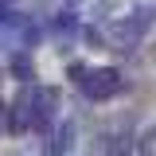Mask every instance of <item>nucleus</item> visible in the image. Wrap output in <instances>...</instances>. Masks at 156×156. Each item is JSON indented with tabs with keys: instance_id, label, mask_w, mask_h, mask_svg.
Returning a JSON list of instances; mask_svg holds the SVG:
<instances>
[{
	"instance_id": "obj_1",
	"label": "nucleus",
	"mask_w": 156,
	"mask_h": 156,
	"mask_svg": "<svg viewBox=\"0 0 156 156\" xmlns=\"http://www.w3.org/2000/svg\"><path fill=\"white\" fill-rule=\"evenodd\" d=\"M82 94L90 98V101H105V98H113L121 90V74H117L113 66H101V70H86L82 74Z\"/></svg>"
},
{
	"instance_id": "obj_2",
	"label": "nucleus",
	"mask_w": 156,
	"mask_h": 156,
	"mask_svg": "<svg viewBox=\"0 0 156 156\" xmlns=\"http://www.w3.org/2000/svg\"><path fill=\"white\" fill-rule=\"evenodd\" d=\"M35 90L39 86H31V82H23V90L16 94V101H12V109H8V133H27L31 129V113H35Z\"/></svg>"
},
{
	"instance_id": "obj_3",
	"label": "nucleus",
	"mask_w": 156,
	"mask_h": 156,
	"mask_svg": "<svg viewBox=\"0 0 156 156\" xmlns=\"http://www.w3.org/2000/svg\"><path fill=\"white\" fill-rule=\"evenodd\" d=\"M58 117V90L55 86H39L35 90V113H31V129L35 133H51V125H55Z\"/></svg>"
},
{
	"instance_id": "obj_4",
	"label": "nucleus",
	"mask_w": 156,
	"mask_h": 156,
	"mask_svg": "<svg viewBox=\"0 0 156 156\" xmlns=\"http://www.w3.org/2000/svg\"><path fill=\"white\" fill-rule=\"evenodd\" d=\"M70 148H74V121H58L51 140L43 144V156H66Z\"/></svg>"
},
{
	"instance_id": "obj_5",
	"label": "nucleus",
	"mask_w": 156,
	"mask_h": 156,
	"mask_svg": "<svg viewBox=\"0 0 156 156\" xmlns=\"http://www.w3.org/2000/svg\"><path fill=\"white\" fill-rule=\"evenodd\" d=\"M8 70H12L20 82H31V78H35V70H31V58H27V51H23V47H20L12 58H8Z\"/></svg>"
},
{
	"instance_id": "obj_6",
	"label": "nucleus",
	"mask_w": 156,
	"mask_h": 156,
	"mask_svg": "<svg viewBox=\"0 0 156 156\" xmlns=\"http://www.w3.org/2000/svg\"><path fill=\"white\" fill-rule=\"evenodd\" d=\"M136 152H140V156H156V125H152V129H148L144 136H140V144H136Z\"/></svg>"
}]
</instances>
